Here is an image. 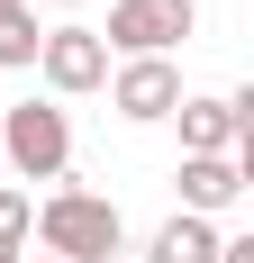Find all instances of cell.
Instances as JSON below:
<instances>
[{"mask_svg":"<svg viewBox=\"0 0 254 263\" xmlns=\"http://www.w3.org/2000/svg\"><path fill=\"white\" fill-rule=\"evenodd\" d=\"M64 163H73V118L55 100H9L0 109V173H19V182H64Z\"/></svg>","mask_w":254,"mask_h":263,"instance_id":"cell-2","label":"cell"},{"mask_svg":"<svg viewBox=\"0 0 254 263\" xmlns=\"http://www.w3.org/2000/svg\"><path fill=\"white\" fill-rule=\"evenodd\" d=\"M37 73H46L55 109H64V100H82V91H100V82H109V46L91 36V27H46V46H37Z\"/></svg>","mask_w":254,"mask_h":263,"instance_id":"cell-4","label":"cell"},{"mask_svg":"<svg viewBox=\"0 0 254 263\" xmlns=\"http://www.w3.org/2000/svg\"><path fill=\"white\" fill-rule=\"evenodd\" d=\"M109 109H118L127 127H154V118H173L182 109V64L173 54H136L109 73Z\"/></svg>","mask_w":254,"mask_h":263,"instance_id":"cell-5","label":"cell"},{"mask_svg":"<svg viewBox=\"0 0 254 263\" xmlns=\"http://www.w3.org/2000/svg\"><path fill=\"white\" fill-rule=\"evenodd\" d=\"M0 263H27V254H0Z\"/></svg>","mask_w":254,"mask_h":263,"instance_id":"cell-12","label":"cell"},{"mask_svg":"<svg viewBox=\"0 0 254 263\" xmlns=\"http://www.w3.org/2000/svg\"><path fill=\"white\" fill-rule=\"evenodd\" d=\"M218 263H254V236H218Z\"/></svg>","mask_w":254,"mask_h":263,"instance_id":"cell-10","label":"cell"},{"mask_svg":"<svg viewBox=\"0 0 254 263\" xmlns=\"http://www.w3.org/2000/svg\"><path fill=\"white\" fill-rule=\"evenodd\" d=\"M182 218H218V209H236L245 200V163L236 155H182Z\"/></svg>","mask_w":254,"mask_h":263,"instance_id":"cell-6","label":"cell"},{"mask_svg":"<svg viewBox=\"0 0 254 263\" xmlns=\"http://www.w3.org/2000/svg\"><path fill=\"white\" fill-rule=\"evenodd\" d=\"M37 46H46V27H37V9H9V18H0V73H19V64H37Z\"/></svg>","mask_w":254,"mask_h":263,"instance_id":"cell-8","label":"cell"},{"mask_svg":"<svg viewBox=\"0 0 254 263\" xmlns=\"http://www.w3.org/2000/svg\"><path fill=\"white\" fill-rule=\"evenodd\" d=\"M27 236L46 245L55 263H109L127 245V218H118V200H100V191H46V200H37V227H27Z\"/></svg>","mask_w":254,"mask_h":263,"instance_id":"cell-1","label":"cell"},{"mask_svg":"<svg viewBox=\"0 0 254 263\" xmlns=\"http://www.w3.org/2000/svg\"><path fill=\"white\" fill-rule=\"evenodd\" d=\"M146 263H218V218H164L146 236Z\"/></svg>","mask_w":254,"mask_h":263,"instance_id":"cell-7","label":"cell"},{"mask_svg":"<svg viewBox=\"0 0 254 263\" xmlns=\"http://www.w3.org/2000/svg\"><path fill=\"white\" fill-rule=\"evenodd\" d=\"M9 9H19V0H0V18H9Z\"/></svg>","mask_w":254,"mask_h":263,"instance_id":"cell-11","label":"cell"},{"mask_svg":"<svg viewBox=\"0 0 254 263\" xmlns=\"http://www.w3.org/2000/svg\"><path fill=\"white\" fill-rule=\"evenodd\" d=\"M200 27V0H109V27H91L109 54H173L182 36Z\"/></svg>","mask_w":254,"mask_h":263,"instance_id":"cell-3","label":"cell"},{"mask_svg":"<svg viewBox=\"0 0 254 263\" xmlns=\"http://www.w3.org/2000/svg\"><path fill=\"white\" fill-rule=\"evenodd\" d=\"M27 263H55V254H27Z\"/></svg>","mask_w":254,"mask_h":263,"instance_id":"cell-13","label":"cell"},{"mask_svg":"<svg viewBox=\"0 0 254 263\" xmlns=\"http://www.w3.org/2000/svg\"><path fill=\"white\" fill-rule=\"evenodd\" d=\"M27 227H37V200L0 182V254H19V245H27Z\"/></svg>","mask_w":254,"mask_h":263,"instance_id":"cell-9","label":"cell"}]
</instances>
